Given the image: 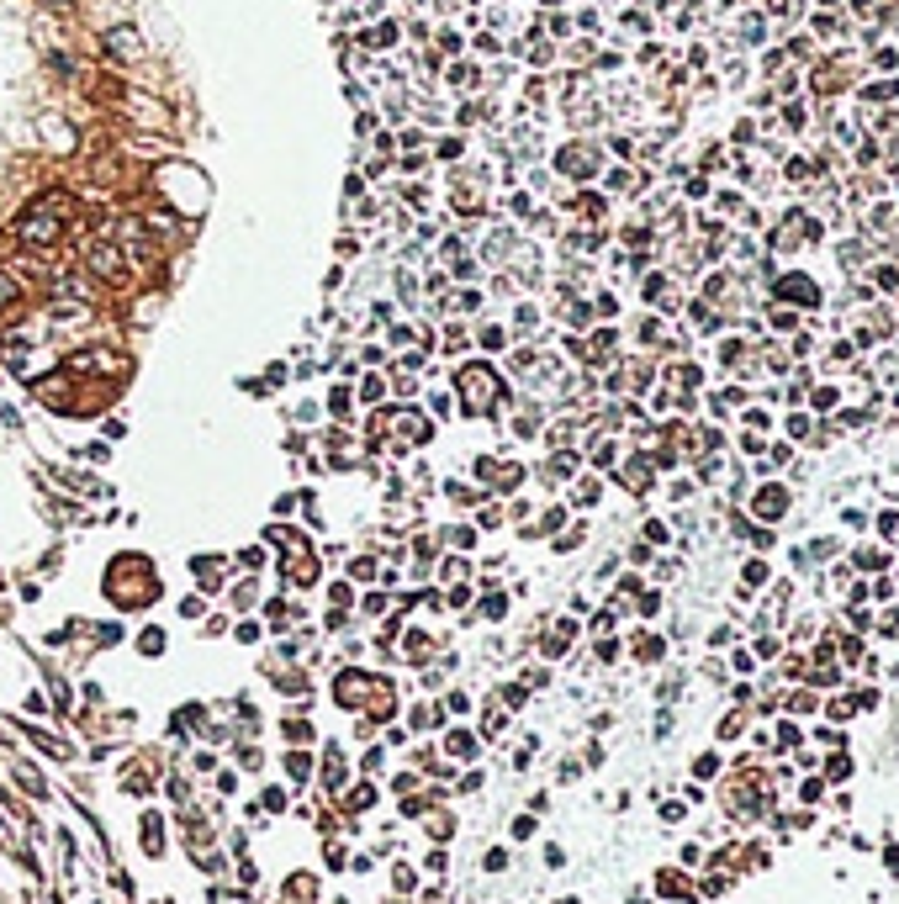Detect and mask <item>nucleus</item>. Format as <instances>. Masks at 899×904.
<instances>
[{"mask_svg": "<svg viewBox=\"0 0 899 904\" xmlns=\"http://www.w3.org/2000/svg\"><path fill=\"white\" fill-rule=\"evenodd\" d=\"M107 43H112V54H138V38H133V32H112Z\"/></svg>", "mask_w": 899, "mask_h": 904, "instance_id": "7", "label": "nucleus"}, {"mask_svg": "<svg viewBox=\"0 0 899 904\" xmlns=\"http://www.w3.org/2000/svg\"><path fill=\"white\" fill-rule=\"evenodd\" d=\"M450 751H455V756H476V740H471L466 730H455L450 735Z\"/></svg>", "mask_w": 899, "mask_h": 904, "instance_id": "6", "label": "nucleus"}, {"mask_svg": "<svg viewBox=\"0 0 899 904\" xmlns=\"http://www.w3.org/2000/svg\"><path fill=\"white\" fill-rule=\"evenodd\" d=\"M90 265H96V270H107V276H122V260H116V249H107V243H96V249H90Z\"/></svg>", "mask_w": 899, "mask_h": 904, "instance_id": "3", "label": "nucleus"}, {"mask_svg": "<svg viewBox=\"0 0 899 904\" xmlns=\"http://www.w3.org/2000/svg\"><path fill=\"white\" fill-rule=\"evenodd\" d=\"M11 302H16V286H11V281H0V307H11Z\"/></svg>", "mask_w": 899, "mask_h": 904, "instance_id": "9", "label": "nucleus"}, {"mask_svg": "<svg viewBox=\"0 0 899 904\" xmlns=\"http://www.w3.org/2000/svg\"><path fill=\"white\" fill-rule=\"evenodd\" d=\"M138 645H143L149 656H159V651H165V629H143V640H138Z\"/></svg>", "mask_w": 899, "mask_h": 904, "instance_id": "8", "label": "nucleus"}, {"mask_svg": "<svg viewBox=\"0 0 899 904\" xmlns=\"http://www.w3.org/2000/svg\"><path fill=\"white\" fill-rule=\"evenodd\" d=\"M783 503H788L783 487H767V492L757 498V513H762V518H778V513H783Z\"/></svg>", "mask_w": 899, "mask_h": 904, "instance_id": "4", "label": "nucleus"}, {"mask_svg": "<svg viewBox=\"0 0 899 904\" xmlns=\"http://www.w3.org/2000/svg\"><path fill=\"white\" fill-rule=\"evenodd\" d=\"M460 392L471 407H487V397H492V371L487 365H471V371H460Z\"/></svg>", "mask_w": 899, "mask_h": 904, "instance_id": "1", "label": "nucleus"}, {"mask_svg": "<svg viewBox=\"0 0 899 904\" xmlns=\"http://www.w3.org/2000/svg\"><path fill=\"white\" fill-rule=\"evenodd\" d=\"M286 772H291L296 783H307V772H313V762H307L302 751H291V756H286Z\"/></svg>", "mask_w": 899, "mask_h": 904, "instance_id": "5", "label": "nucleus"}, {"mask_svg": "<svg viewBox=\"0 0 899 904\" xmlns=\"http://www.w3.org/2000/svg\"><path fill=\"white\" fill-rule=\"evenodd\" d=\"M21 238H27V243H54L58 223L54 217H48V223H43V217H27V223H21Z\"/></svg>", "mask_w": 899, "mask_h": 904, "instance_id": "2", "label": "nucleus"}]
</instances>
